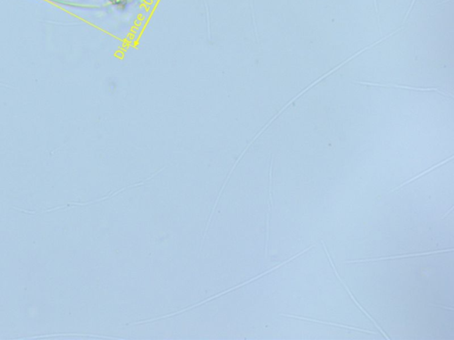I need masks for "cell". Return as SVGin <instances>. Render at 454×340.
I'll use <instances>...</instances> for the list:
<instances>
[{
    "mask_svg": "<svg viewBox=\"0 0 454 340\" xmlns=\"http://www.w3.org/2000/svg\"><path fill=\"white\" fill-rule=\"evenodd\" d=\"M321 243H322V245H323V247H324V250H325V254H326V257H327V258H328L329 262H330V265H331V267H332L333 270H334V272H335V274H336V277H337V278H338V280H339L340 282H341V283H342V284H343V285H344V288H345V290H346V292H347V294H349V295H350V297H351V300H352V301H353V302H354L355 305H356V306H357V307H358V308H359V309H360V310H361V311L363 312V313H364V314H365V315H366V316H367V317H368V318L370 319V320H371V321H372L373 322H374V324H375V325L376 326V328H377V329H379L380 332H381V333H382V334H383V336H384V337H385V338H386V339H390V336H387L386 333H385V332H384V331H383V329H382V328H381V327H380L379 324H378V323H377V322H376V321H375V319L373 318L372 316H371V315H369L368 313H367V312H366V310H365V308H363V307H362L361 305H360V304H359V303H358V301H357V300H356V298H355L354 296H353V294H351V290H350V289H349V287L347 286V284H346V283H344V280H343V279H342V278H341V276H339V274H338V272H337V269H336V266H335V264H334V262H333V261H332V258H331V256H330V254H329L328 250H327V248H326V247H325V242H324V241H323V240H322Z\"/></svg>",
    "mask_w": 454,
    "mask_h": 340,
    "instance_id": "cell-1",
    "label": "cell"
},
{
    "mask_svg": "<svg viewBox=\"0 0 454 340\" xmlns=\"http://www.w3.org/2000/svg\"><path fill=\"white\" fill-rule=\"evenodd\" d=\"M453 249H444V250L432 251L428 253H421V254H402V255H395V256H389V257H381V258L363 259V260H353V261H347L345 263H360V262H380V261H387V260H395V259L409 258V257H417V256H423V255H429V254H441L446 252H452Z\"/></svg>",
    "mask_w": 454,
    "mask_h": 340,
    "instance_id": "cell-2",
    "label": "cell"
},
{
    "mask_svg": "<svg viewBox=\"0 0 454 340\" xmlns=\"http://www.w3.org/2000/svg\"><path fill=\"white\" fill-rule=\"evenodd\" d=\"M280 315V316H284V317H288V318L299 319V320H303V321H307V322H316V323H320V324H326V325L336 326V327H339V328H344V329H352V330H356V331H360V332L376 334V332H375V331H373V330L359 329V328H356V327H352V326L344 325V324H340V323H336V322H324V321H320V320H316V319L309 318V317H303V316H297V315H286V314H281V315Z\"/></svg>",
    "mask_w": 454,
    "mask_h": 340,
    "instance_id": "cell-3",
    "label": "cell"
},
{
    "mask_svg": "<svg viewBox=\"0 0 454 340\" xmlns=\"http://www.w3.org/2000/svg\"><path fill=\"white\" fill-rule=\"evenodd\" d=\"M451 159H452V157H450L449 160H451ZM449 160H446V161H443V162H441V163H438V164L436 165V166H434V167H432V168H429V169H428V170H426V171H424V172L421 173V174H420V175H418V176H415V177H412V178H411V179L407 180L406 182H404V183H402V184H400V185H398V186L396 187V188H394V189H392V190H390V192H393V191H396V190H398V189H400V188L404 186V185H406V184H408V183H411V182H414V181H415V180L418 179L419 177H421V176H424V175H426V174H428V173L430 172L431 170H433V169H435V168H437V167H439V166H441V165L443 164V162L448 161H449Z\"/></svg>",
    "mask_w": 454,
    "mask_h": 340,
    "instance_id": "cell-4",
    "label": "cell"
},
{
    "mask_svg": "<svg viewBox=\"0 0 454 340\" xmlns=\"http://www.w3.org/2000/svg\"><path fill=\"white\" fill-rule=\"evenodd\" d=\"M452 210H453V208H450V210H449V211L447 212V213H446V214H445V215H443V217H442V219L444 218V217H446L447 215H449V214H450V212L452 211Z\"/></svg>",
    "mask_w": 454,
    "mask_h": 340,
    "instance_id": "cell-5",
    "label": "cell"
}]
</instances>
